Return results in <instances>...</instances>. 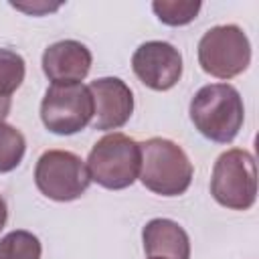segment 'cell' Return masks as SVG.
Wrapping results in <instances>:
<instances>
[{"label": "cell", "mask_w": 259, "mask_h": 259, "mask_svg": "<svg viewBox=\"0 0 259 259\" xmlns=\"http://www.w3.org/2000/svg\"><path fill=\"white\" fill-rule=\"evenodd\" d=\"M190 119L206 140L231 144L245 121L243 97L229 83L204 85L190 101Z\"/></svg>", "instance_id": "6da1fadb"}, {"label": "cell", "mask_w": 259, "mask_h": 259, "mask_svg": "<svg viewBox=\"0 0 259 259\" xmlns=\"http://www.w3.org/2000/svg\"><path fill=\"white\" fill-rule=\"evenodd\" d=\"M140 182L160 196L184 194L192 182L194 166L186 152L172 140L150 138L140 144Z\"/></svg>", "instance_id": "7a4b0ae2"}, {"label": "cell", "mask_w": 259, "mask_h": 259, "mask_svg": "<svg viewBox=\"0 0 259 259\" xmlns=\"http://www.w3.org/2000/svg\"><path fill=\"white\" fill-rule=\"evenodd\" d=\"M140 144L125 134L113 132L95 142L87 156V172L91 182L107 190H123L140 176Z\"/></svg>", "instance_id": "3957f363"}, {"label": "cell", "mask_w": 259, "mask_h": 259, "mask_svg": "<svg viewBox=\"0 0 259 259\" xmlns=\"http://www.w3.org/2000/svg\"><path fill=\"white\" fill-rule=\"evenodd\" d=\"M212 198L231 210H247L257 198V168L251 152L243 148H231L223 152L210 176Z\"/></svg>", "instance_id": "277c9868"}, {"label": "cell", "mask_w": 259, "mask_h": 259, "mask_svg": "<svg viewBox=\"0 0 259 259\" xmlns=\"http://www.w3.org/2000/svg\"><path fill=\"white\" fill-rule=\"evenodd\" d=\"M251 63V42L237 24L208 28L198 40V65L217 79H233Z\"/></svg>", "instance_id": "5b68a950"}, {"label": "cell", "mask_w": 259, "mask_h": 259, "mask_svg": "<svg viewBox=\"0 0 259 259\" xmlns=\"http://www.w3.org/2000/svg\"><path fill=\"white\" fill-rule=\"evenodd\" d=\"M40 119L57 136H71L93 119V97L83 83H53L40 101Z\"/></svg>", "instance_id": "8992f818"}, {"label": "cell", "mask_w": 259, "mask_h": 259, "mask_svg": "<svg viewBox=\"0 0 259 259\" xmlns=\"http://www.w3.org/2000/svg\"><path fill=\"white\" fill-rule=\"evenodd\" d=\"M34 184L51 200L69 202L79 198L91 184L85 162L67 150L40 154L34 166Z\"/></svg>", "instance_id": "52a82bcc"}, {"label": "cell", "mask_w": 259, "mask_h": 259, "mask_svg": "<svg viewBox=\"0 0 259 259\" xmlns=\"http://www.w3.org/2000/svg\"><path fill=\"white\" fill-rule=\"evenodd\" d=\"M132 69L146 87L154 91H168L182 77V55L170 42L148 40L136 49Z\"/></svg>", "instance_id": "ba28073f"}, {"label": "cell", "mask_w": 259, "mask_h": 259, "mask_svg": "<svg viewBox=\"0 0 259 259\" xmlns=\"http://www.w3.org/2000/svg\"><path fill=\"white\" fill-rule=\"evenodd\" d=\"M89 93L93 97V130H119L134 113V93L119 77H101L91 81Z\"/></svg>", "instance_id": "9c48e42d"}, {"label": "cell", "mask_w": 259, "mask_h": 259, "mask_svg": "<svg viewBox=\"0 0 259 259\" xmlns=\"http://www.w3.org/2000/svg\"><path fill=\"white\" fill-rule=\"evenodd\" d=\"M91 53L79 40L53 42L42 53V71L53 83H81L91 69Z\"/></svg>", "instance_id": "30bf717a"}, {"label": "cell", "mask_w": 259, "mask_h": 259, "mask_svg": "<svg viewBox=\"0 0 259 259\" xmlns=\"http://www.w3.org/2000/svg\"><path fill=\"white\" fill-rule=\"evenodd\" d=\"M142 241L148 257L190 259V239L176 221L152 219L142 231Z\"/></svg>", "instance_id": "8fae6325"}, {"label": "cell", "mask_w": 259, "mask_h": 259, "mask_svg": "<svg viewBox=\"0 0 259 259\" xmlns=\"http://www.w3.org/2000/svg\"><path fill=\"white\" fill-rule=\"evenodd\" d=\"M40 253L38 237L28 231H10L0 239V259H40Z\"/></svg>", "instance_id": "7c38bea8"}, {"label": "cell", "mask_w": 259, "mask_h": 259, "mask_svg": "<svg viewBox=\"0 0 259 259\" xmlns=\"http://www.w3.org/2000/svg\"><path fill=\"white\" fill-rule=\"evenodd\" d=\"M198 0H156L152 2V10L160 22L168 26H184L192 22L200 10Z\"/></svg>", "instance_id": "4fadbf2b"}, {"label": "cell", "mask_w": 259, "mask_h": 259, "mask_svg": "<svg viewBox=\"0 0 259 259\" xmlns=\"http://www.w3.org/2000/svg\"><path fill=\"white\" fill-rule=\"evenodd\" d=\"M24 152H26L24 136L16 127L0 121V174L18 168V164L24 158Z\"/></svg>", "instance_id": "5bb4252c"}, {"label": "cell", "mask_w": 259, "mask_h": 259, "mask_svg": "<svg viewBox=\"0 0 259 259\" xmlns=\"http://www.w3.org/2000/svg\"><path fill=\"white\" fill-rule=\"evenodd\" d=\"M24 73V59L10 49H0V97H10L22 85Z\"/></svg>", "instance_id": "9a60e30c"}, {"label": "cell", "mask_w": 259, "mask_h": 259, "mask_svg": "<svg viewBox=\"0 0 259 259\" xmlns=\"http://www.w3.org/2000/svg\"><path fill=\"white\" fill-rule=\"evenodd\" d=\"M16 10H24V12H28V14H45V12H53V10H57L61 4H47V2H40V4H32V6H28V4H12Z\"/></svg>", "instance_id": "2e32d148"}, {"label": "cell", "mask_w": 259, "mask_h": 259, "mask_svg": "<svg viewBox=\"0 0 259 259\" xmlns=\"http://www.w3.org/2000/svg\"><path fill=\"white\" fill-rule=\"evenodd\" d=\"M12 107V99L10 97H0V121H4V117L10 113Z\"/></svg>", "instance_id": "e0dca14e"}, {"label": "cell", "mask_w": 259, "mask_h": 259, "mask_svg": "<svg viewBox=\"0 0 259 259\" xmlns=\"http://www.w3.org/2000/svg\"><path fill=\"white\" fill-rule=\"evenodd\" d=\"M6 219H8V208H6L4 198L0 196V231H2V229H4V225H6Z\"/></svg>", "instance_id": "ac0fdd59"}, {"label": "cell", "mask_w": 259, "mask_h": 259, "mask_svg": "<svg viewBox=\"0 0 259 259\" xmlns=\"http://www.w3.org/2000/svg\"><path fill=\"white\" fill-rule=\"evenodd\" d=\"M150 259H162V257H150Z\"/></svg>", "instance_id": "d6986e66"}]
</instances>
